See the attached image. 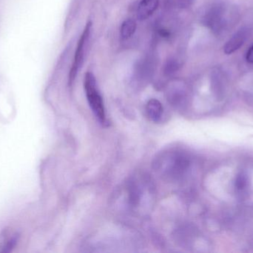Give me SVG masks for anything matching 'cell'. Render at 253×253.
<instances>
[{
  "label": "cell",
  "instance_id": "11",
  "mask_svg": "<svg viewBox=\"0 0 253 253\" xmlns=\"http://www.w3.org/2000/svg\"><path fill=\"white\" fill-rule=\"evenodd\" d=\"M246 59L248 62L253 63V46L250 48L249 51L247 53Z\"/></svg>",
  "mask_w": 253,
  "mask_h": 253
},
{
  "label": "cell",
  "instance_id": "8",
  "mask_svg": "<svg viewBox=\"0 0 253 253\" xmlns=\"http://www.w3.org/2000/svg\"><path fill=\"white\" fill-rule=\"evenodd\" d=\"M247 38V33L245 31H240L235 34L224 46V52L227 54H231L233 52L240 49Z\"/></svg>",
  "mask_w": 253,
  "mask_h": 253
},
{
  "label": "cell",
  "instance_id": "7",
  "mask_svg": "<svg viewBox=\"0 0 253 253\" xmlns=\"http://www.w3.org/2000/svg\"><path fill=\"white\" fill-rule=\"evenodd\" d=\"M159 0H141L138 6L137 17L144 20L150 17L159 7Z\"/></svg>",
  "mask_w": 253,
  "mask_h": 253
},
{
  "label": "cell",
  "instance_id": "1",
  "mask_svg": "<svg viewBox=\"0 0 253 253\" xmlns=\"http://www.w3.org/2000/svg\"><path fill=\"white\" fill-rule=\"evenodd\" d=\"M188 159L179 152L171 151L164 153L156 160V169L168 179L179 178L188 168Z\"/></svg>",
  "mask_w": 253,
  "mask_h": 253
},
{
  "label": "cell",
  "instance_id": "6",
  "mask_svg": "<svg viewBox=\"0 0 253 253\" xmlns=\"http://www.w3.org/2000/svg\"><path fill=\"white\" fill-rule=\"evenodd\" d=\"M145 111L149 120L159 123L163 117V105L158 100L151 99L146 104Z\"/></svg>",
  "mask_w": 253,
  "mask_h": 253
},
{
  "label": "cell",
  "instance_id": "4",
  "mask_svg": "<svg viewBox=\"0 0 253 253\" xmlns=\"http://www.w3.org/2000/svg\"><path fill=\"white\" fill-rule=\"evenodd\" d=\"M205 23L213 31H218L224 26V11L220 6H214L205 16Z\"/></svg>",
  "mask_w": 253,
  "mask_h": 253
},
{
  "label": "cell",
  "instance_id": "10",
  "mask_svg": "<svg viewBox=\"0 0 253 253\" xmlns=\"http://www.w3.org/2000/svg\"><path fill=\"white\" fill-rule=\"evenodd\" d=\"M247 184H248V178H247L246 175H244V174H240V175H238L236 179V182H235V186H236V188L239 190H244L247 187Z\"/></svg>",
  "mask_w": 253,
  "mask_h": 253
},
{
  "label": "cell",
  "instance_id": "2",
  "mask_svg": "<svg viewBox=\"0 0 253 253\" xmlns=\"http://www.w3.org/2000/svg\"><path fill=\"white\" fill-rule=\"evenodd\" d=\"M84 88L87 101L93 114L101 123H105L106 120L105 105L102 96L98 90L96 78L93 73H86L84 76Z\"/></svg>",
  "mask_w": 253,
  "mask_h": 253
},
{
  "label": "cell",
  "instance_id": "9",
  "mask_svg": "<svg viewBox=\"0 0 253 253\" xmlns=\"http://www.w3.org/2000/svg\"><path fill=\"white\" fill-rule=\"evenodd\" d=\"M136 30V23L132 19H126L121 27V36L124 40L130 38Z\"/></svg>",
  "mask_w": 253,
  "mask_h": 253
},
{
  "label": "cell",
  "instance_id": "3",
  "mask_svg": "<svg viewBox=\"0 0 253 253\" xmlns=\"http://www.w3.org/2000/svg\"><path fill=\"white\" fill-rule=\"evenodd\" d=\"M91 31V23L89 22L86 25L80 40L77 45V50H76L75 56H74V63L70 72V83H72L75 80L79 70L83 65L84 62V53H85L86 48H87V42L90 35Z\"/></svg>",
  "mask_w": 253,
  "mask_h": 253
},
{
  "label": "cell",
  "instance_id": "5",
  "mask_svg": "<svg viewBox=\"0 0 253 253\" xmlns=\"http://www.w3.org/2000/svg\"><path fill=\"white\" fill-rule=\"evenodd\" d=\"M19 240L17 232L6 228L0 233V253H9L16 246Z\"/></svg>",
  "mask_w": 253,
  "mask_h": 253
}]
</instances>
